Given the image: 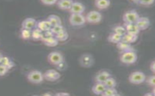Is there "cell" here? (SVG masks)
Returning <instances> with one entry per match:
<instances>
[{
    "instance_id": "6da1fadb",
    "label": "cell",
    "mask_w": 155,
    "mask_h": 96,
    "mask_svg": "<svg viewBox=\"0 0 155 96\" xmlns=\"http://www.w3.org/2000/svg\"><path fill=\"white\" fill-rule=\"evenodd\" d=\"M137 55L134 49L121 52L120 60L126 64H131L137 61Z\"/></svg>"
},
{
    "instance_id": "7a4b0ae2",
    "label": "cell",
    "mask_w": 155,
    "mask_h": 96,
    "mask_svg": "<svg viewBox=\"0 0 155 96\" xmlns=\"http://www.w3.org/2000/svg\"><path fill=\"white\" fill-rule=\"evenodd\" d=\"M146 80V75L142 72H134L129 76V82L133 84H140L143 83Z\"/></svg>"
},
{
    "instance_id": "3957f363",
    "label": "cell",
    "mask_w": 155,
    "mask_h": 96,
    "mask_svg": "<svg viewBox=\"0 0 155 96\" xmlns=\"http://www.w3.org/2000/svg\"><path fill=\"white\" fill-rule=\"evenodd\" d=\"M27 79L29 82L38 84L44 80V76L42 73L38 70H33L30 72L27 75Z\"/></svg>"
},
{
    "instance_id": "277c9868",
    "label": "cell",
    "mask_w": 155,
    "mask_h": 96,
    "mask_svg": "<svg viewBox=\"0 0 155 96\" xmlns=\"http://www.w3.org/2000/svg\"><path fill=\"white\" fill-rule=\"evenodd\" d=\"M79 62L80 65L83 67L90 68L94 63V59L91 54H85L81 55Z\"/></svg>"
},
{
    "instance_id": "5b68a950",
    "label": "cell",
    "mask_w": 155,
    "mask_h": 96,
    "mask_svg": "<svg viewBox=\"0 0 155 96\" xmlns=\"http://www.w3.org/2000/svg\"><path fill=\"white\" fill-rule=\"evenodd\" d=\"M140 17L139 14L135 10L127 11L123 17V21L127 23H135Z\"/></svg>"
},
{
    "instance_id": "8992f818",
    "label": "cell",
    "mask_w": 155,
    "mask_h": 96,
    "mask_svg": "<svg viewBox=\"0 0 155 96\" xmlns=\"http://www.w3.org/2000/svg\"><path fill=\"white\" fill-rule=\"evenodd\" d=\"M86 21V18L82 14H71L69 18L70 23L73 26H82Z\"/></svg>"
},
{
    "instance_id": "52a82bcc",
    "label": "cell",
    "mask_w": 155,
    "mask_h": 96,
    "mask_svg": "<svg viewBox=\"0 0 155 96\" xmlns=\"http://www.w3.org/2000/svg\"><path fill=\"white\" fill-rule=\"evenodd\" d=\"M48 59L49 63L56 66L64 61L63 55L58 51L50 52L48 55Z\"/></svg>"
},
{
    "instance_id": "ba28073f",
    "label": "cell",
    "mask_w": 155,
    "mask_h": 96,
    "mask_svg": "<svg viewBox=\"0 0 155 96\" xmlns=\"http://www.w3.org/2000/svg\"><path fill=\"white\" fill-rule=\"evenodd\" d=\"M86 21L91 23L96 24L100 22L102 19V16L100 12L97 11H91L87 14L86 17Z\"/></svg>"
},
{
    "instance_id": "9c48e42d",
    "label": "cell",
    "mask_w": 155,
    "mask_h": 96,
    "mask_svg": "<svg viewBox=\"0 0 155 96\" xmlns=\"http://www.w3.org/2000/svg\"><path fill=\"white\" fill-rule=\"evenodd\" d=\"M44 78L49 82H54L59 79L61 77V74L54 69L47 70L43 75Z\"/></svg>"
},
{
    "instance_id": "30bf717a",
    "label": "cell",
    "mask_w": 155,
    "mask_h": 96,
    "mask_svg": "<svg viewBox=\"0 0 155 96\" xmlns=\"http://www.w3.org/2000/svg\"><path fill=\"white\" fill-rule=\"evenodd\" d=\"M38 22L32 18H26L22 23V29L32 30L37 27Z\"/></svg>"
},
{
    "instance_id": "8fae6325",
    "label": "cell",
    "mask_w": 155,
    "mask_h": 96,
    "mask_svg": "<svg viewBox=\"0 0 155 96\" xmlns=\"http://www.w3.org/2000/svg\"><path fill=\"white\" fill-rule=\"evenodd\" d=\"M85 10V6L83 4L78 2H74L69 11L71 14H82Z\"/></svg>"
},
{
    "instance_id": "7c38bea8",
    "label": "cell",
    "mask_w": 155,
    "mask_h": 96,
    "mask_svg": "<svg viewBox=\"0 0 155 96\" xmlns=\"http://www.w3.org/2000/svg\"><path fill=\"white\" fill-rule=\"evenodd\" d=\"M135 24L137 25L140 30L141 31V30H144L148 29L150 24V22L149 18L147 17H140L139 19L135 23Z\"/></svg>"
},
{
    "instance_id": "4fadbf2b",
    "label": "cell",
    "mask_w": 155,
    "mask_h": 96,
    "mask_svg": "<svg viewBox=\"0 0 155 96\" xmlns=\"http://www.w3.org/2000/svg\"><path fill=\"white\" fill-rule=\"evenodd\" d=\"M123 26L125 28L127 33H128L138 35L140 32V30L135 23H124Z\"/></svg>"
},
{
    "instance_id": "5bb4252c",
    "label": "cell",
    "mask_w": 155,
    "mask_h": 96,
    "mask_svg": "<svg viewBox=\"0 0 155 96\" xmlns=\"http://www.w3.org/2000/svg\"><path fill=\"white\" fill-rule=\"evenodd\" d=\"M73 2V0H58L57 2V5L60 9L69 10Z\"/></svg>"
},
{
    "instance_id": "9a60e30c",
    "label": "cell",
    "mask_w": 155,
    "mask_h": 96,
    "mask_svg": "<svg viewBox=\"0 0 155 96\" xmlns=\"http://www.w3.org/2000/svg\"><path fill=\"white\" fill-rule=\"evenodd\" d=\"M106 88L104 83L96 82L92 88V91L94 94L97 95H101L105 91Z\"/></svg>"
},
{
    "instance_id": "2e32d148",
    "label": "cell",
    "mask_w": 155,
    "mask_h": 96,
    "mask_svg": "<svg viewBox=\"0 0 155 96\" xmlns=\"http://www.w3.org/2000/svg\"><path fill=\"white\" fill-rule=\"evenodd\" d=\"M110 76L111 74L108 72L105 71L100 72L96 76V82L104 83Z\"/></svg>"
},
{
    "instance_id": "e0dca14e",
    "label": "cell",
    "mask_w": 155,
    "mask_h": 96,
    "mask_svg": "<svg viewBox=\"0 0 155 96\" xmlns=\"http://www.w3.org/2000/svg\"><path fill=\"white\" fill-rule=\"evenodd\" d=\"M52 27V25L48 20L38 22L37 23V28L42 30L43 32L50 30Z\"/></svg>"
},
{
    "instance_id": "ac0fdd59",
    "label": "cell",
    "mask_w": 155,
    "mask_h": 96,
    "mask_svg": "<svg viewBox=\"0 0 155 96\" xmlns=\"http://www.w3.org/2000/svg\"><path fill=\"white\" fill-rule=\"evenodd\" d=\"M138 39V35L132 34L127 33L122 36V40L123 42L128 43L129 44H132L137 41Z\"/></svg>"
},
{
    "instance_id": "d6986e66",
    "label": "cell",
    "mask_w": 155,
    "mask_h": 96,
    "mask_svg": "<svg viewBox=\"0 0 155 96\" xmlns=\"http://www.w3.org/2000/svg\"><path fill=\"white\" fill-rule=\"evenodd\" d=\"M42 40L46 46L50 47L56 46L58 43V41L55 36L47 38H43L42 39Z\"/></svg>"
},
{
    "instance_id": "ffe728a7",
    "label": "cell",
    "mask_w": 155,
    "mask_h": 96,
    "mask_svg": "<svg viewBox=\"0 0 155 96\" xmlns=\"http://www.w3.org/2000/svg\"><path fill=\"white\" fill-rule=\"evenodd\" d=\"M110 0H95V5L98 9L100 10L105 9L110 5Z\"/></svg>"
},
{
    "instance_id": "44dd1931",
    "label": "cell",
    "mask_w": 155,
    "mask_h": 96,
    "mask_svg": "<svg viewBox=\"0 0 155 96\" xmlns=\"http://www.w3.org/2000/svg\"><path fill=\"white\" fill-rule=\"evenodd\" d=\"M116 44H117V48L119 51H120L121 52L134 49L133 48L131 47V44L123 42L122 40H121L120 42H119Z\"/></svg>"
},
{
    "instance_id": "7402d4cb",
    "label": "cell",
    "mask_w": 155,
    "mask_h": 96,
    "mask_svg": "<svg viewBox=\"0 0 155 96\" xmlns=\"http://www.w3.org/2000/svg\"><path fill=\"white\" fill-rule=\"evenodd\" d=\"M0 64L4 65L7 67L9 70L11 69L12 67H13L15 65L14 62H12L8 57H4V56H2L1 60H0Z\"/></svg>"
},
{
    "instance_id": "603a6c76",
    "label": "cell",
    "mask_w": 155,
    "mask_h": 96,
    "mask_svg": "<svg viewBox=\"0 0 155 96\" xmlns=\"http://www.w3.org/2000/svg\"><path fill=\"white\" fill-rule=\"evenodd\" d=\"M47 20L50 22L52 26H54L57 25H61V18L55 14H51L48 17Z\"/></svg>"
},
{
    "instance_id": "cb8c5ba5",
    "label": "cell",
    "mask_w": 155,
    "mask_h": 96,
    "mask_svg": "<svg viewBox=\"0 0 155 96\" xmlns=\"http://www.w3.org/2000/svg\"><path fill=\"white\" fill-rule=\"evenodd\" d=\"M43 32L38 28H35L31 31V38L34 40H42L43 38Z\"/></svg>"
},
{
    "instance_id": "d4e9b609",
    "label": "cell",
    "mask_w": 155,
    "mask_h": 96,
    "mask_svg": "<svg viewBox=\"0 0 155 96\" xmlns=\"http://www.w3.org/2000/svg\"><path fill=\"white\" fill-rule=\"evenodd\" d=\"M122 37L120 35L116 33L115 32H113L112 33L110 34V35L109 36L108 39L109 42H110L117 44V43L120 42L122 40Z\"/></svg>"
},
{
    "instance_id": "484cf974",
    "label": "cell",
    "mask_w": 155,
    "mask_h": 96,
    "mask_svg": "<svg viewBox=\"0 0 155 96\" xmlns=\"http://www.w3.org/2000/svg\"><path fill=\"white\" fill-rule=\"evenodd\" d=\"M55 37L58 39V42H64L68 39L69 35H68L67 31L64 30L55 35Z\"/></svg>"
},
{
    "instance_id": "4316f807",
    "label": "cell",
    "mask_w": 155,
    "mask_h": 96,
    "mask_svg": "<svg viewBox=\"0 0 155 96\" xmlns=\"http://www.w3.org/2000/svg\"><path fill=\"white\" fill-rule=\"evenodd\" d=\"M106 88H115L117 86V83L116 80L113 77H109L104 83Z\"/></svg>"
},
{
    "instance_id": "83f0119b",
    "label": "cell",
    "mask_w": 155,
    "mask_h": 96,
    "mask_svg": "<svg viewBox=\"0 0 155 96\" xmlns=\"http://www.w3.org/2000/svg\"><path fill=\"white\" fill-rule=\"evenodd\" d=\"M118 92L115 88H106L105 91L101 95L103 96H116L118 95Z\"/></svg>"
},
{
    "instance_id": "f1b7e54d",
    "label": "cell",
    "mask_w": 155,
    "mask_h": 96,
    "mask_svg": "<svg viewBox=\"0 0 155 96\" xmlns=\"http://www.w3.org/2000/svg\"><path fill=\"white\" fill-rule=\"evenodd\" d=\"M114 32L120 35L121 36H124L127 33V31L124 26H115L113 29Z\"/></svg>"
},
{
    "instance_id": "f546056e",
    "label": "cell",
    "mask_w": 155,
    "mask_h": 96,
    "mask_svg": "<svg viewBox=\"0 0 155 96\" xmlns=\"http://www.w3.org/2000/svg\"><path fill=\"white\" fill-rule=\"evenodd\" d=\"M64 27H63L61 25H57V26H52L51 29V31L52 32L54 35L59 33L61 31L64 30Z\"/></svg>"
},
{
    "instance_id": "4dcf8cb0",
    "label": "cell",
    "mask_w": 155,
    "mask_h": 96,
    "mask_svg": "<svg viewBox=\"0 0 155 96\" xmlns=\"http://www.w3.org/2000/svg\"><path fill=\"white\" fill-rule=\"evenodd\" d=\"M31 31L32 30L22 29L21 33L22 38L24 39H29L31 37Z\"/></svg>"
},
{
    "instance_id": "1f68e13d",
    "label": "cell",
    "mask_w": 155,
    "mask_h": 96,
    "mask_svg": "<svg viewBox=\"0 0 155 96\" xmlns=\"http://www.w3.org/2000/svg\"><path fill=\"white\" fill-rule=\"evenodd\" d=\"M155 76L154 75H152L149 76L147 80V83L148 84V85H150L151 87L155 88Z\"/></svg>"
},
{
    "instance_id": "d6a6232c",
    "label": "cell",
    "mask_w": 155,
    "mask_h": 96,
    "mask_svg": "<svg viewBox=\"0 0 155 96\" xmlns=\"http://www.w3.org/2000/svg\"><path fill=\"white\" fill-rule=\"evenodd\" d=\"M9 69L4 65L0 64V76H2L7 73Z\"/></svg>"
},
{
    "instance_id": "836d02e7",
    "label": "cell",
    "mask_w": 155,
    "mask_h": 96,
    "mask_svg": "<svg viewBox=\"0 0 155 96\" xmlns=\"http://www.w3.org/2000/svg\"><path fill=\"white\" fill-rule=\"evenodd\" d=\"M154 1L155 0H140L139 4L143 5H152Z\"/></svg>"
},
{
    "instance_id": "e575fe53",
    "label": "cell",
    "mask_w": 155,
    "mask_h": 96,
    "mask_svg": "<svg viewBox=\"0 0 155 96\" xmlns=\"http://www.w3.org/2000/svg\"><path fill=\"white\" fill-rule=\"evenodd\" d=\"M43 4L48 5H51L56 4L58 0H41Z\"/></svg>"
},
{
    "instance_id": "d590c367",
    "label": "cell",
    "mask_w": 155,
    "mask_h": 96,
    "mask_svg": "<svg viewBox=\"0 0 155 96\" xmlns=\"http://www.w3.org/2000/svg\"><path fill=\"white\" fill-rule=\"evenodd\" d=\"M66 67V64L64 61L60 63V64H58V65H56V67L58 70H60V71L65 70Z\"/></svg>"
},
{
    "instance_id": "8d00e7d4",
    "label": "cell",
    "mask_w": 155,
    "mask_h": 96,
    "mask_svg": "<svg viewBox=\"0 0 155 96\" xmlns=\"http://www.w3.org/2000/svg\"><path fill=\"white\" fill-rule=\"evenodd\" d=\"M150 70L153 74H155V61H153L150 64Z\"/></svg>"
},
{
    "instance_id": "74e56055",
    "label": "cell",
    "mask_w": 155,
    "mask_h": 96,
    "mask_svg": "<svg viewBox=\"0 0 155 96\" xmlns=\"http://www.w3.org/2000/svg\"><path fill=\"white\" fill-rule=\"evenodd\" d=\"M56 96H69L70 94L69 93H65V92H60L58 93H57V94H56Z\"/></svg>"
},
{
    "instance_id": "f35d334b",
    "label": "cell",
    "mask_w": 155,
    "mask_h": 96,
    "mask_svg": "<svg viewBox=\"0 0 155 96\" xmlns=\"http://www.w3.org/2000/svg\"><path fill=\"white\" fill-rule=\"evenodd\" d=\"M133 2H134L135 4H139L140 0H131Z\"/></svg>"
},
{
    "instance_id": "ab89813d",
    "label": "cell",
    "mask_w": 155,
    "mask_h": 96,
    "mask_svg": "<svg viewBox=\"0 0 155 96\" xmlns=\"http://www.w3.org/2000/svg\"><path fill=\"white\" fill-rule=\"evenodd\" d=\"M2 56H2V55L1 54H0V60H1L2 58Z\"/></svg>"
}]
</instances>
